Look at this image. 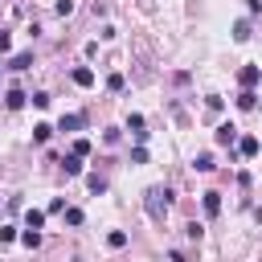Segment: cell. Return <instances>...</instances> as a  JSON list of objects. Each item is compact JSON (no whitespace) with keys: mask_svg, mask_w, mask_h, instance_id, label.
Returning <instances> with one entry per match:
<instances>
[{"mask_svg":"<svg viewBox=\"0 0 262 262\" xmlns=\"http://www.w3.org/2000/svg\"><path fill=\"white\" fill-rule=\"evenodd\" d=\"M147 217L151 221H164V213H168V205H172V188L168 184H156V188H147Z\"/></svg>","mask_w":262,"mask_h":262,"instance_id":"6da1fadb","label":"cell"},{"mask_svg":"<svg viewBox=\"0 0 262 262\" xmlns=\"http://www.w3.org/2000/svg\"><path fill=\"white\" fill-rule=\"evenodd\" d=\"M258 78H262V70H258V66H242V74H237L242 90H254V86H258Z\"/></svg>","mask_w":262,"mask_h":262,"instance_id":"7a4b0ae2","label":"cell"},{"mask_svg":"<svg viewBox=\"0 0 262 262\" xmlns=\"http://www.w3.org/2000/svg\"><path fill=\"white\" fill-rule=\"evenodd\" d=\"M201 205H205V217H217L221 213V192H213V188L201 192Z\"/></svg>","mask_w":262,"mask_h":262,"instance_id":"3957f363","label":"cell"},{"mask_svg":"<svg viewBox=\"0 0 262 262\" xmlns=\"http://www.w3.org/2000/svg\"><path fill=\"white\" fill-rule=\"evenodd\" d=\"M217 143H221V147H233V143H237V127H233V123H221V127H217Z\"/></svg>","mask_w":262,"mask_h":262,"instance_id":"277c9868","label":"cell"},{"mask_svg":"<svg viewBox=\"0 0 262 262\" xmlns=\"http://www.w3.org/2000/svg\"><path fill=\"white\" fill-rule=\"evenodd\" d=\"M74 86H82V90L94 86V70H90V66H78V70H74Z\"/></svg>","mask_w":262,"mask_h":262,"instance_id":"5b68a950","label":"cell"},{"mask_svg":"<svg viewBox=\"0 0 262 262\" xmlns=\"http://www.w3.org/2000/svg\"><path fill=\"white\" fill-rule=\"evenodd\" d=\"M57 127H61V131H82V127H86V115H61Z\"/></svg>","mask_w":262,"mask_h":262,"instance_id":"8992f818","label":"cell"},{"mask_svg":"<svg viewBox=\"0 0 262 262\" xmlns=\"http://www.w3.org/2000/svg\"><path fill=\"white\" fill-rule=\"evenodd\" d=\"M127 127H131V135H135L139 143L147 139V131H143V115H127Z\"/></svg>","mask_w":262,"mask_h":262,"instance_id":"52a82bcc","label":"cell"},{"mask_svg":"<svg viewBox=\"0 0 262 262\" xmlns=\"http://www.w3.org/2000/svg\"><path fill=\"white\" fill-rule=\"evenodd\" d=\"M258 147H262V143H258L254 135H246V139H237V151H242L246 160H250V156H258Z\"/></svg>","mask_w":262,"mask_h":262,"instance_id":"ba28073f","label":"cell"},{"mask_svg":"<svg viewBox=\"0 0 262 262\" xmlns=\"http://www.w3.org/2000/svg\"><path fill=\"white\" fill-rule=\"evenodd\" d=\"M86 188H90L94 196H98V192H106V176H98V172H90V176H86Z\"/></svg>","mask_w":262,"mask_h":262,"instance_id":"9c48e42d","label":"cell"},{"mask_svg":"<svg viewBox=\"0 0 262 262\" xmlns=\"http://www.w3.org/2000/svg\"><path fill=\"white\" fill-rule=\"evenodd\" d=\"M41 225H45V213L41 209H29L25 213V229H41Z\"/></svg>","mask_w":262,"mask_h":262,"instance_id":"30bf717a","label":"cell"},{"mask_svg":"<svg viewBox=\"0 0 262 262\" xmlns=\"http://www.w3.org/2000/svg\"><path fill=\"white\" fill-rule=\"evenodd\" d=\"M25 98H29L25 90H8V98H4V102H8V111H20V106H25Z\"/></svg>","mask_w":262,"mask_h":262,"instance_id":"8fae6325","label":"cell"},{"mask_svg":"<svg viewBox=\"0 0 262 262\" xmlns=\"http://www.w3.org/2000/svg\"><path fill=\"white\" fill-rule=\"evenodd\" d=\"M49 135H53L49 123H37V127H33V143H49Z\"/></svg>","mask_w":262,"mask_h":262,"instance_id":"7c38bea8","label":"cell"},{"mask_svg":"<svg viewBox=\"0 0 262 262\" xmlns=\"http://www.w3.org/2000/svg\"><path fill=\"white\" fill-rule=\"evenodd\" d=\"M192 168H196V172H213L217 164H213V156H209V151H201V156L192 160Z\"/></svg>","mask_w":262,"mask_h":262,"instance_id":"4fadbf2b","label":"cell"},{"mask_svg":"<svg viewBox=\"0 0 262 262\" xmlns=\"http://www.w3.org/2000/svg\"><path fill=\"white\" fill-rule=\"evenodd\" d=\"M254 102H258L254 90H242V94H237V106H242V111H254Z\"/></svg>","mask_w":262,"mask_h":262,"instance_id":"5bb4252c","label":"cell"},{"mask_svg":"<svg viewBox=\"0 0 262 262\" xmlns=\"http://www.w3.org/2000/svg\"><path fill=\"white\" fill-rule=\"evenodd\" d=\"M61 168H66V176H78V172H82V160H78V156H66Z\"/></svg>","mask_w":262,"mask_h":262,"instance_id":"9a60e30c","label":"cell"},{"mask_svg":"<svg viewBox=\"0 0 262 262\" xmlns=\"http://www.w3.org/2000/svg\"><path fill=\"white\" fill-rule=\"evenodd\" d=\"M106 246H111V250H123V246H127V233H123V229L106 233Z\"/></svg>","mask_w":262,"mask_h":262,"instance_id":"2e32d148","label":"cell"},{"mask_svg":"<svg viewBox=\"0 0 262 262\" xmlns=\"http://www.w3.org/2000/svg\"><path fill=\"white\" fill-rule=\"evenodd\" d=\"M233 41H250V20H237L233 25Z\"/></svg>","mask_w":262,"mask_h":262,"instance_id":"e0dca14e","label":"cell"},{"mask_svg":"<svg viewBox=\"0 0 262 262\" xmlns=\"http://www.w3.org/2000/svg\"><path fill=\"white\" fill-rule=\"evenodd\" d=\"M8 66H12V70H29V66H33V53H16Z\"/></svg>","mask_w":262,"mask_h":262,"instance_id":"ac0fdd59","label":"cell"},{"mask_svg":"<svg viewBox=\"0 0 262 262\" xmlns=\"http://www.w3.org/2000/svg\"><path fill=\"white\" fill-rule=\"evenodd\" d=\"M20 242H25L29 250H37V246H41V233H37V229H25V233H20Z\"/></svg>","mask_w":262,"mask_h":262,"instance_id":"d6986e66","label":"cell"},{"mask_svg":"<svg viewBox=\"0 0 262 262\" xmlns=\"http://www.w3.org/2000/svg\"><path fill=\"white\" fill-rule=\"evenodd\" d=\"M123 86H127V78H123V74H111V78H106V90H115V94H119Z\"/></svg>","mask_w":262,"mask_h":262,"instance_id":"ffe728a7","label":"cell"},{"mask_svg":"<svg viewBox=\"0 0 262 262\" xmlns=\"http://www.w3.org/2000/svg\"><path fill=\"white\" fill-rule=\"evenodd\" d=\"M74 156H78V160L90 156V139H74Z\"/></svg>","mask_w":262,"mask_h":262,"instance_id":"44dd1931","label":"cell"},{"mask_svg":"<svg viewBox=\"0 0 262 262\" xmlns=\"http://www.w3.org/2000/svg\"><path fill=\"white\" fill-rule=\"evenodd\" d=\"M184 233H188L192 242H201V233H205V229H201V221H188V225H184Z\"/></svg>","mask_w":262,"mask_h":262,"instance_id":"7402d4cb","label":"cell"},{"mask_svg":"<svg viewBox=\"0 0 262 262\" xmlns=\"http://www.w3.org/2000/svg\"><path fill=\"white\" fill-rule=\"evenodd\" d=\"M20 233H16V225H0V242H16Z\"/></svg>","mask_w":262,"mask_h":262,"instance_id":"603a6c76","label":"cell"},{"mask_svg":"<svg viewBox=\"0 0 262 262\" xmlns=\"http://www.w3.org/2000/svg\"><path fill=\"white\" fill-rule=\"evenodd\" d=\"M131 164H147V147H143V143L131 151Z\"/></svg>","mask_w":262,"mask_h":262,"instance_id":"cb8c5ba5","label":"cell"},{"mask_svg":"<svg viewBox=\"0 0 262 262\" xmlns=\"http://www.w3.org/2000/svg\"><path fill=\"white\" fill-rule=\"evenodd\" d=\"M66 221H70V225H82L86 217H82V209H66Z\"/></svg>","mask_w":262,"mask_h":262,"instance_id":"d4e9b609","label":"cell"},{"mask_svg":"<svg viewBox=\"0 0 262 262\" xmlns=\"http://www.w3.org/2000/svg\"><path fill=\"white\" fill-rule=\"evenodd\" d=\"M53 12H57V16H70V12H74V0H57V8H53Z\"/></svg>","mask_w":262,"mask_h":262,"instance_id":"484cf974","label":"cell"},{"mask_svg":"<svg viewBox=\"0 0 262 262\" xmlns=\"http://www.w3.org/2000/svg\"><path fill=\"white\" fill-rule=\"evenodd\" d=\"M8 45H12V37H8L4 29H0V53H8Z\"/></svg>","mask_w":262,"mask_h":262,"instance_id":"4316f807","label":"cell"},{"mask_svg":"<svg viewBox=\"0 0 262 262\" xmlns=\"http://www.w3.org/2000/svg\"><path fill=\"white\" fill-rule=\"evenodd\" d=\"M168 258H172V262H188V258H184V254H180V250H172V254H168Z\"/></svg>","mask_w":262,"mask_h":262,"instance_id":"83f0119b","label":"cell"},{"mask_svg":"<svg viewBox=\"0 0 262 262\" xmlns=\"http://www.w3.org/2000/svg\"><path fill=\"white\" fill-rule=\"evenodd\" d=\"M250 12H262V0H250Z\"/></svg>","mask_w":262,"mask_h":262,"instance_id":"f1b7e54d","label":"cell"}]
</instances>
